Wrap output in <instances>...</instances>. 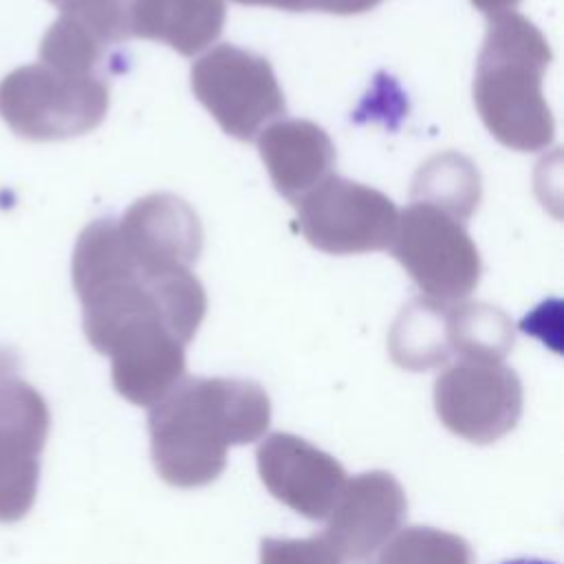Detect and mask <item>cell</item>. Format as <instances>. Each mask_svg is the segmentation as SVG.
I'll return each instance as SVG.
<instances>
[{
	"instance_id": "cell-9",
	"label": "cell",
	"mask_w": 564,
	"mask_h": 564,
	"mask_svg": "<svg viewBox=\"0 0 564 564\" xmlns=\"http://www.w3.org/2000/svg\"><path fill=\"white\" fill-rule=\"evenodd\" d=\"M434 408L449 432L487 445L518 425L522 381L502 361L460 359L436 377Z\"/></svg>"
},
{
	"instance_id": "cell-16",
	"label": "cell",
	"mask_w": 564,
	"mask_h": 564,
	"mask_svg": "<svg viewBox=\"0 0 564 564\" xmlns=\"http://www.w3.org/2000/svg\"><path fill=\"white\" fill-rule=\"evenodd\" d=\"M388 350L397 366L405 370H430L452 357L447 333V304L416 297L397 315Z\"/></svg>"
},
{
	"instance_id": "cell-4",
	"label": "cell",
	"mask_w": 564,
	"mask_h": 564,
	"mask_svg": "<svg viewBox=\"0 0 564 564\" xmlns=\"http://www.w3.org/2000/svg\"><path fill=\"white\" fill-rule=\"evenodd\" d=\"M110 104L106 77L26 64L0 82V119L22 139L64 141L97 128Z\"/></svg>"
},
{
	"instance_id": "cell-20",
	"label": "cell",
	"mask_w": 564,
	"mask_h": 564,
	"mask_svg": "<svg viewBox=\"0 0 564 564\" xmlns=\"http://www.w3.org/2000/svg\"><path fill=\"white\" fill-rule=\"evenodd\" d=\"M260 564H372V562H359L344 555L319 533L304 540L264 538L260 542Z\"/></svg>"
},
{
	"instance_id": "cell-6",
	"label": "cell",
	"mask_w": 564,
	"mask_h": 564,
	"mask_svg": "<svg viewBox=\"0 0 564 564\" xmlns=\"http://www.w3.org/2000/svg\"><path fill=\"white\" fill-rule=\"evenodd\" d=\"M390 251L434 302H463L480 282V253L465 223L438 207L408 205L399 214Z\"/></svg>"
},
{
	"instance_id": "cell-3",
	"label": "cell",
	"mask_w": 564,
	"mask_h": 564,
	"mask_svg": "<svg viewBox=\"0 0 564 564\" xmlns=\"http://www.w3.org/2000/svg\"><path fill=\"white\" fill-rule=\"evenodd\" d=\"M553 59L544 33L516 11L491 15L474 73V104L496 141L518 152L553 143L555 119L542 93Z\"/></svg>"
},
{
	"instance_id": "cell-10",
	"label": "cell",
	"mask_w": 564,
	"mask_h": 564,
	"mask_svg": "<svg viewBox=\"0 0 564 564\" xmlns=\"http://www.w3.org/2000/svg\"><path fill=\"white\" fill-rule=\"evenodd\" d=\"M256 463L269 494L308 520L328 518L348 480L335 456L289 432L269 434Z\"/></svg>"
},
{
	"instance_id": "cell-1",
	"label": "cell",
	"mask_w": 564,
	"mask_h": 564,
	"mask_svg": "<svg viewBox=\"0 0 564 564\" xmlns=\"http://www.w3.org/2000/svg\"><path fill=\"white\" fill-rule=\"evenodd\" d=\"M70 278L86 339L110 361L185 348L207 311L205 289L192 271L143 273L110 216L93 220L79 234Z\"/></svg>"
},
{
	"instance_id": "cell-2",
	"label": "cell",
	"mask_w": 564,
	"mask_h": 564,
	"mask_svg": "<svg viewBox=\"0 0 564 564\" xmlns=\"http://www.w3.org/2000/svg\"><path fill=\"white\" fill-rule=\"evenodd\" d=\"M271 401L251 379L183 377L148 412L152 463L159 476L181 489L214 482L231 445L264 436Z\"/></svg>"
},
{
	"instance_id": "cell-7",
	"label": "cell",
	"mask_w": 564,
	"mask_h": 564,
	"mask_svg": "<svg viewBox=\"0 0 564 564\" xmlns=\"http://www.w3.org/2000/svg\"><path fill=\"white\" fill-rule=\"evenodd\" d=\"M295 207L304 238L333 256L390 249L399 220L388 194L337 174L326 176Z\"/></svg>"
},
{
	"instance_id": "cell-8",
	"label": "cell",
	"mask_w": 564,
	"mask_h": 564,
	"mask_svg": "<svg viewBox=\"0 0 564 564\" xmlns=\"http://www.w3.org/2000/svg\"><path fill=\"white\" fill-rule=\"evenodd\" d=\"M48 427L44 397L18 377L15 357L0 350V522H18L31 511Z\"/></svg>"
},
{
	"instance_id": "cell-24",
	"label": "cell",
	"mask_w": 564,
	"mask_h": 564,
	"mask_svg": "<svg viewBox=\"0 0 564 564\" xmlns=\"http://www.w3.org/2000/svg\"><path fill=\"white\" fill-rule=\"evenodd\" d=\"M48 2H53V4H57V7L62 9L64 4H68V2H73V0H48Z\"/></svg>"
},
{
	"instance_id": "cell-12",
	"label": "cell",
	"mask_w": 564,
	"mask_h": 564,
	"mask_svg": "<svg viewBox=\"0 0 564 564\" xmlns=\"http://www.w3.org/2000/svg\"><path fill=\"white\" fill-rule=\"evenodd\" d=\"M405 513V491L392 474L361 471L346 480L322 535L344 555L372 562V555L401 529Z\"/></svg>"
},
{
	"instance_id": "cell-11",
	"label": "cell",
	"mask_w": 564,
	"mask_h": 564,
	"mask_svg": "<svg viewBox=\"0 0 564 564\" xmlns=\"http://www.w3.org/2000/svg\"><path fill=\"white\" fill-rule=\"evenodd\" d=\"M121 240L143 273L189 271L203 251V225L187 200L154 192L117 220Z\"/></svg>"
},
{
	"instance_id": "cell-5",
	"label": "cell",
	"mask_w": 564,
	"mask_h": 564,
	"mask_svg": "<svg viewBox=\"0 0 564 564\" xmlns=\"http://www.w3.org/2000/svg\"><path fill=\"white\" fill-rule=\"evenodd\" d=\"M192 93L238 141H253L286 115L284 93L267 57L236 44H218L192 64Z\"/></svg>"
},
{
	"instance_id": "cell-15",
	"label": "cell",
	"mask_w": 564,
	"mask_h": 564,
	"mask_svg": "<svg viewBox=\"0 0 564 564\" xmlns=\"http://www.w3.org/2000/svg\"><path fill=\"white\" fill-rule=\"evenodd\" d=\"M130 37L163 42L192 57L225 26V0H126Z\"/></svg>"
},
{
	"instance_id": "cell-13",
	"label": "cell",
	"mask_w": 564,
	"mask_h": 564,
	"mask_svg": "<svg viewBox=\"0 0 564 564\" xmlns=\"http://www.w3.org/2000/svg\"><path fill=\"white\" fill-rule=\"evenodd\" d=\"M130 40L126 0H73L40 42L42 64L68 75H101Z\"/></svg>"
},
{
	"instance_id": "cell-21",
	"label": "cell",
	"mask_w": 564,
	"mask_h": 564,
	"mask_svg": "<svg viewBox=\"0 0 564 564\" xmlns=\"http://www.w3.org/2000/svg\"><path fill=\"white\" fill-rule=\"evenodd\" d=\"M247 7H273L282 11L304 13V11H322L335 15H357L375 9L381 0H234Z\"/></svg>"
},
{
	"instance_id": "cell-23",
	"label": "cell",
	"mask_w": 564,
	"mask_h": 564,
	"mask_svg": "<svg viewBox=\"0 0 564 564\" xmlns=\"http://www.w3.org/2000/svg\"><path fill=\"white\" fill-rule=\"evenodd\" d=\"M502 564H553V562H544V560H529V557H520V560H509Z\"/></svg>"
},
{
	"instance_id": "cell-17",
	"label": "cell",
	"mask_w": 564,
	"mask_h": 564,
	"mask_svg": "<svg viewBox=\"0 0 564 564\" xmlns=\"http://www.w3.org/2000/svg\"><path fill=\"white\" fill-rule=\"evenodd\" d=\"M482 194L480 174L471 159L458 152H441L427 159L414 174L410 198L425 203L465 223Z\"/></svg>"
},
{
	"instance_id": "cell-19",
	"label": "cell",
	"mask_w": 564,
	"mask_h": 564,
	"mask_svg": "<svg viewBox=\"0 0 564 564\" xmlns=\"http://www.w3.org/2000/svg\"><path fill=\"white\" fill-rule=\"evenodd\" d=\"M377 564H474L469 542L434 527H405L379 551Z\"/></svg>"
},
{
	"instance_id": "cell-22",
	"label": "cell",
	"mask_w": 564,
	"mask_h": 564,
	"mask_svg": "<svg viewBox=\"0 0 564 564\" xmlns=\"http://www.w3.org/2000/svg\"><path fill=\"white\" fill-rule=\"evenodd\" d=\"M471 4L478 11H482V13H487L491 18V15H498V13L513 11L520 4V0H471Z\"/></svg>"
},
{
	"instance_id": "cell-18",
	"label": "cell",
	"mask_w": 564,
	"mask_h": 564,
	"mask_svg": "<svg viewBox=\"0 0 564 564\" xmlns=\"http://www.w3.org/2000/svg\"><path fill=\"white\" fill-rule=\"evenodd\" d=\"M452 355L467 361H502L513 348L511 317L485 302H456L447 306Z\"/></svg>"
},
{
	"instance_id": "cell-14",
	"label": "cell",
	"mask_w": 564,
	"mask_h": 564,
	"mask_svg": "<svg viewBox=\"0 0 564 564\" xmlns=\"http://www.w3.org/2000/svg\"><path fill=\"white\" fill-rule=\"evenodd\" d=\"M258 150L273 187L291 205L330 176L335 145L328 132L308 119H278L258 134Z\"/></svg>"
}]
</instances>
